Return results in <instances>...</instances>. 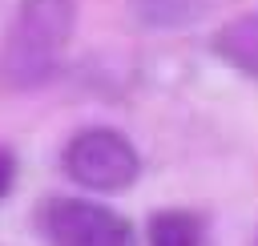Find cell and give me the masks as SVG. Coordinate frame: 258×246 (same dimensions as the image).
<instances>
[{"mask_svg": "<svg viewBox=\"0 0 258 246\" xmlns=\"http://www.w3.org/2000/svg\"><path fill=\"white\" fill-rule=\"evenodd\" d=\"M77 24V0H20L0 40V85L40 89L52 81Z\"/></svg>", "mask_w": 258, "mask_h": 246, "instance_id": "cell-1", "label": "cell"}, {"mask_svg": "<svg viewBox=\"0 0 258 246\" xmlns=\"http://www.w3.org/2000/svg\"><path fill=\"white\" fill-rule=\"evenodd\" d=\"M149 246H202V222L189 210H157L145 230Z\"/></svg>", "mask_w": 258, "mask_h": 246, "instance_id": "cell-5", "label": "cell"}, {"mask_svg": "<svg viewBox=\"0 0 258 246\" xmlns=\"http://www.w3.org/2000/svg\"><path fill=\"white\" fill-rule=\"evenodd\" d=\"M60 165L77 186L97 190V194H121L141 173V157H137L133 141L109 125H89V129L73 133L64 141Z\"/></svg>", "mask_w": 258, "mask_h": 246, "instance_id": "cell-2", "label": "cell"}, {"mask_svg": "<svg viewBox=\"0 0 258 246\" xmlns=\"http://www.w3.org/2000/svg\"><path fill=\"white\" fill-rule=\"evenodd\" d=\"M16 186V153L8 145H0V198H8Z\"/></svg>", "mask_w": 258, "mask_h": 246, "instance_id": "cell-6", "label": "cell"}, {"mask_svg": "<svg viewBox=\"0 0 258 246\" xmlns=\"http://www.w3.org/2000/svg\"><path fill=\"white\" fill-rule=\"evenodd\" d=\"M214 56L230 69L258 77V12H242L214 32Z\"/></svg>", "mask_w": 258, "mask_h": 246, "instance_id": "cell-4", "label": "cell"}, {"mask_svg": "<svg viewBox=\"0 0 258 246\" xmlns=\"http://www.w3.org/2000/svg\"><path fill=\"white\" fill-rule=\"evenodd\" d=\"M40 230L52 246H137L129 218L89 198H48Z\"/></svg>", "mask_w": 258, "mask_h": 246, "instance_id": "cell-3", "label": "cell"}]
</instances>
